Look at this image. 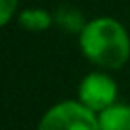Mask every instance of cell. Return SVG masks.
<instances>
[{
    "instance_id": "1",
    "label": "cell",
    "mask_w": 130,
    "mask_h": 130,
    "mask_svg": "<svg viewBox=\"0 0 130 130\" xmlns=\"http://www.w3.org/2000/svg\"><path fill=\"white\" fill-rule=\"evenodd\" d=\"M82 54L103 69H119L130 57V38L126 29L113 17H98L78 32Z\"/></svg>"
},
{
    "instance_id": "3",
    "label": "cell",
    "mask_w": 130,
    "mask_h": 130,
    "mask_svg": "<svg viewBox=\"0 0 130 130\" xmlns=\"http://www.w3.org/2000/svg\"><path fill=\"white\" fill-rule=\"evenodd\" d=\"M115 100H117V84L109 75L90 73L82 78L78 86V102L94 113H100L105 107L113 105Z\"/></svg>"
},
{
    "instance_id": "7",
    "label": "cell",
    "mask_w": 130,
    "mask_h": 130,
    "mask_svg": "<svg viewBox=\"0 0 130 130\" xmlns=\"http://www.w3.org/2000/svg\"><path fill=\"white\" fill-rule=\"evenodd\" d=\"M15 8H17V0H0V23L8 25Z\"/></svg>"
},
{
    "instance_id": "5",
    "label": "cell",
    "mask_w": 130,
    "mask_h": 130,
    "mask_svg": "<svg viewBox=\"0 0 130 130\" xmlns=\"http://www.w3.org/2000/svg\"><path fill=\"white\" fill-rule=\"evenodd\" d=\"M19 25L27 31H32V32H40V31H46L50 25L54 23V15L46 10H25V12L19 13L17 17Z\"/></svg>"
},
{
    "instance_id": "2",
    "label": "cell",
    "mask_w": 130,
    "mask_h": 130,
    "mask_svg": "<svg viewBox=\"0 0 130 130\" xmlns=\"http://www.w3.org/2000/svg\"><path fill=\"white\" fill-rule=\"evenodd\" d=\"M38 130H100L98 113L80 102H61L50 107L38 122Z\"/></svg>"
},
{
    "instance_id": "4",
    "label": "cell",
    "mask_w": 130,
    "mask_h": 130,
    "mask_svg": "<svg viewBox=\"0 0 130 130\" xmlns=\"http://www.w3.org/2000/svg\"><path fill=\"white\" fill-rule=\"evenodd\" d=\"M100 130H130V105L113 103L98 113Z\"/></svg>"
},
{
    "instance_id": "6",
    "label": "cell",
    "mask_w": 130,
    "mask_h": 130,
    "mask_svg": "<svg viewBox=\"0 0 130 130\" xmlns=\"http://www.w3.org/2000/svg\"><path fill=\"white\" fill-rule=\"evenodd\" d=\"M54 21H57V25H59L61 29H65V31H69V32H75V31L80 32L82 27L86 25V23H82L80 13L71 10V8H61L59 12L54 15Z\"/></svg>"
}]
</instances>
